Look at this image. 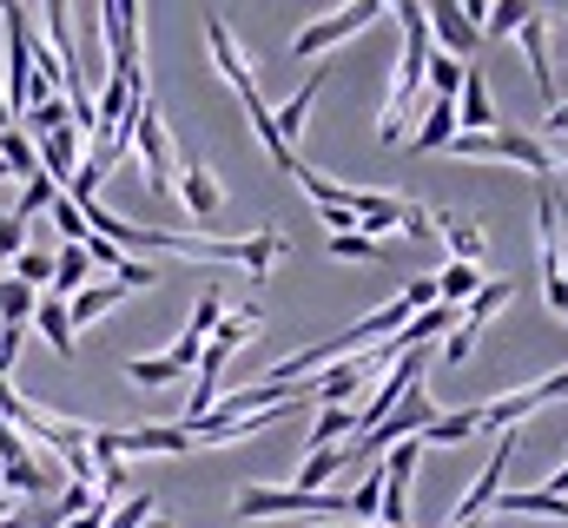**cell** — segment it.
<instances>
[{
	"label": "cell",
	"instance_id": "cell-1",
	"mask_svg": "<svg viewBox=\"0 0 568 528\" xmlns=\"http://www.w3.org/2000/svg\"><path fill=\"white\" fill-rule=\"evenodd\" d=\"M252 337H258V311H252V304L219 317V331H212V337H205V351H199V384H192V396H185V416H179V423H199V416L219 403V377H225L232 351H245Z\"/></svg>",
	"mask_w": 568,
	"mask_h": 528
},
{
	"label": "cell",
	"instance_id": "cell-2",
	"mask_svg": "<svg viewBox=\"0 0 568 528\" xmlns=\"http://www.w3.org/2000/svg\"><path fill=\"white\" fill-rule=\"evenodd\" d=\"M133 152H140V172H145V192L152 199H172V179H179V145H172V126L159 113V100L140 93L133 100Z\"/></svg>",
	"mask_w": 568,
	"mask_h": 528
},
{
	"label": "cell",
	"instance_id": "cell-3",
	"mask_svg": "<svg viewBox=\"0 0 568 528\" xmlns=\"http://www.w3.org/2000/svg\"><path fill=\"white\" fill-rule=\"evenodd\" d=\"M239 522H272V516H311V522H324V516H344V496H331V489H317V496H304V489H239Z\"/></svg>",
	"mask_w": 568,
	"mask_h": 528
},
{
	"label": "cell",
	"instance_id": "cell-4",
	"mask_svg": "<svg viewBox=\"0 0 568 528\" xmlns=\"http://www.w3.org/2000/svg\"><path fill=\"white\" fill-rule=\"evenodd\" d=\"M377 13H384L377 0H351V7H337V13H324V20H311V27H297V33H291V53H297V60H317V53H331L337 40L364 33Z\"/></svg>",
	"mask_w": 568,
	"mask_h": 528
},
{
	"label": "cell",
	"instance_id": "cell-5",
	"mask_svg": "<svg viewBox=\"0 0 568 528\" xmlns=\"http://www.w3.org/2000/svg\"><path fill=\"white\" fill-rule=\"evenodd\" d=\"M172 199L192 212V225H219V212H225V185H219V179H212V165H205V159H192V152H179Z\"/></svg>",
	"mask_w": 568,
	"mask_h": 528
},
{
	"label": "cell",
	"instance_id": "cell-6",
	"mask_svg": "<svg viewBox=\"0 0 568 528\" xmlns=\"http://www.w3.org/2000/svg\"><path fill=\"white\" fill-rule=\"evenodd\" d=\"M509 456H516V429H503V436H496V456L483 463V476L469 483V496L456 502V516H449V522H483V516L496 509V496H503V476H509Z\"/></svg>",
	"mask_w": 568,
	"mask_h": 528
},
{
	"label": "cell",
	"instance_id": "cell-7",
	"mask_svg": "<svg viewBox=\"0 0 568 528\" xmlns=\"http://www.w3.org/2000/svg\"><path fill=\"white\" fill-rule=\"evenodd\" d=\"M0 489H7V496H40V489H47V469H40L33 443H27L13 423H0Z\"/></svg>",
	"mask_w": 568,
	"mask_h": 528
},
{
	"label": "cell",
	"instance_id": "cell-8",
	"mask_svg": "<svg viewBox=\"0 0 568 528\" xmlns=\"http://www.w3.org/2000/svg\"><path fill=\"white\" fill-rule=\"evenodd\" d=\"M113 449H120V463H126V456H185V449H199V443H192L185 423H140V429H113Z\"/></svg>",
	"mask_w": 568,
	"mask_h": 528
},
{
	"label": "cell",
	"instance_id": "cell-9",
	"mask_svg": "<svg viewBox=\"0 0 568 528\" xmlns=\"http://www.w3.org/2000/svg\"><path fill=\"white\" fill-rule=\"evenodd\" d=\"M424 20H429L436 53H449V60H469V53L483 47V33L463 20V7H456V0H424Z\"/></svg>",
	"mask_w": 568,
	"mask_h": 528
},
{
	"label": "cell",
	"instance_id": "cell-10",
	"mask_svg": "<svg viewBox=\"0 0 568 528\" xmlns=\"http://www.w3.org/2000/svg\"><path fill=\"white\" fill-rule=\"evenodd\" d=\"M205 47H212V67H219V80H225L239 100H245V93H258V80H252V60H245V47L232 40V27H225L219 13L205 20Z\"/></svg>",
	"mask_w": 568,
	"mask_h": 528
},
{
	"label": "cell",
	"instance_id": "cell-11",
	"mask_svg": "<svg viewBox=\"0 0 568 528\" xmlns=\"http://www.w3.org/2000/svg\"><path fill=\"white\" fill-rule=\"evenodd\" d=\"M516 40H523V60H529L536 100H542V113H549V106H556V67H549V13H529V20L516 27Z\"/></svg>",
	"mask_w": 568,
	"mask_h": 528
},
{
	"label": "cell",
	"instance_id": "cell-12",
	"mask_svg": "<svg viewBox=\"0 0 568 528\" xmlns=\"http://www.w3.org/2000/svg\"><path fill=\"white\" fill-rule=\"evenodd\" d=\"M429 225H436V238L449 245V264H483L489 238H483V225H476L469 212H429Z\"/></svg>",
	"mask_w": 568,
	"mask_h": 528
},
{
	"label": "cell",
	"instance_id": "cell-13",
	"mask_svg": "<svg viewBox=\"0 0 568 528\" xmlns=\"http://www.w3.org/2000/svg\"><path fill=\"white\" fill-rule=\"evenodd\" d=\"M344 205H351V219H357L364 238H384V232H397V219H404V199H397V192H351V185H344Z\"/></svg>",
	"mask_w": 568,
	"mask_h": 528
},
{
	"label": "cell",
	"instance_id": "cell-14",
	"mask_svg": "<svg viewBox=\"0 0 568 528\" xmlns=\"http://www.w3.org/2000/svg\"><path fill=\"white\" fill-rule=\"evenodd\" d=\"M456 126L463 132H496V100H489V80L483 67H463V93H456Z\"/></svg>",
	"mask_w": 568,
	"mask_h": 528
},
{
	"label": "cell",
	"instance_id": "cell-15",
	"mask_svg": "<svg viewBox=\"0 0 568 528\" xmlns=\"http://www.w3.org/2000/svg\"><path fill=\"white\" fill-rule=\"evenodd\" d=\"M324 80H331V67H311V80L284 100L278 113H272V126H278V139L297 152V132H304V120H311V106H317V93H324Z\"/></svg>",
	"mask_w": 568,
	"mask_h": 528
},
{
	"label": "cell",
	"instance_id": "cell-16",
	"mask_svg": "<svg viewBox=\"0 0 568 528\" xmlns=\"http://www.w3.org/2000/svg\"><path fill=\"white\" fill-rule=\"evenodd\" d=\"M417 120H424V126L410 132V152H443V145H449V139H456V100H424V113H417Z\"/></svg>",
	"mask_w": 568,
	"mask_h": 528
},
{
	"label": "cell",
	"instance_id": "cell-17",
	"mask_svg": "<svg viewBox=\"0 0 568 528\" xmlns=\"http://www.w3.org/2000/svg\"><path fill=\"white\" fill-rule=\"evenodd\" d=\"M126 297H133V291H126L120 277H113V284H87V291H73V297H67V317H73V331H80V324H93V317L120 311Z\"/></svg>",
	"mask_w": 568,
	"mask_h": 528
},
{
	"label": "cell",
	"instance_id": "cell-18",
	"mask_svg": "<svg viewBox=\"0 0 568 528\" xmlns=\"http://www.w3.org/2000/svg\"><path fill=\"white\" fill-rule=\"evenodd\" d=\"M509 297H516V284H509V277H489V284H483V291H476V297H469V304L456 311V324H463L469 337H483V324H489V317H496V311H503Z\"/></svg>",
	"mask_w": 568,
	"mask_h": 528
},
{
	"label": "cell",
	"instance_id": "cell-19",
	"mask_svg": "<svg viewBox=\"0 0 568 528\" xmlns=\"http://www.w3.org/2000/svg\"><path fill=\"white\" fill-rule=\"evenodd\" d=\"M469 436H483V403H469V409H449V416H436L417 443H436V449H456V443H469Z\"/></svg>",
	"mask_w": 568,
	"mask_h": 528
},
{
	"label": "cell",
	"instance_id": "cell-20",
	"mask_svg": "<svg viewBox=\"0 0 568 528\" xmlns=\"http://www.w3.org/2000/svg\"><path fill=\"white\" fill-rule=\"evenodd\" d=\"M496 509L503 516H556V522H568V496H549V489H503Z\"/></svg>",
	"mask_w": 568,
	"mask_h": 528
},
{
	"label": "cell",
	"instance_id": "cell-21",
	"mask_svg": "<svg viewBox=\"0 0 568 528\" xmlns=\"http://www.w3.org/2000/svg\"><path fill=\"white\" fill-rule=\"evenodd\" d=\"M483 284H489V277H483V264H449V271H436V304L463 311V304H469Z\"/></svg>",
	"mask_w": 568,
	"mask_h": 528
},
{
	"label": "cell",
	"instance_id": "cell-22",
	"mask_svg": "<svg viewBox=\"0 0 568 528\" xmlns=\"http://www.w3.org/2000/svg\"><path fill=\"white\" fill-rule=\"evenodd\" d=\"M33 324H40V337L53 344V357H73V317H67V297H40V304H33Z\"/></svg>",
	"mask_w": 568,
	"mask_h": 528
},
{
	"label": "cell",
	"instance_id": "cell-23",
	"mask_svg": "<svg viewBox=\"0 0 568 528\" xmlns=\"http://www.w3.org/2000/svg\"><path fill=\"white\" fill-rule=\"evenodd\" d=\"M87 284H93L87 245H60V252H53V297H73V291H87Z\"/></svg>",
	"mask_w": 568,
	"mask_h": 528
},
{
	"label": "cell",
	"instance_id": "cell-24",
	"mask_svg": "<svg viewBox=\"0 0 568 528\" xmlns=\"http://www.w3.org/2000/svg\"><path fill=\"white\" fill-rule=\"evenodd\" d=\"M0 165H7V179H13V185H27V179L40 172V152H33V139H27L20 126L0 132Z\"/></svg>",
	"mask_w": 568,
	"mask_h": 528
},
{
	"label": "cell",
	"instance_id": "cell-25",
	"mask_svg": "<svg viewBox=\"0 0 568 528\" xmlns=\"http://www.w3.org/2000/svg\"><path fill=\"white\" fill-rule=\"evenodd\" d=\"M344 463H351V449H344V443H337V449H311V456H304V469H297V483H291V489H304V496H317V489H324V483H331V476H337V469H344Z\"/></svg>",
	"mask_w": 568,
	"mask_h": 528
},
{
	"label": "cell",
	"instance_id": "cell-26",
	"mask_svg": "<svg viewBox=\"0 0 568 528\" xmlns=\"http://www.w3.org/2000/svg\"><path fill=\"white\" fill-rule=\"evenodd\" d=\"M344 436H357V409H344V403L317 409V423H311V449H337Z\"/></svg>",
	"mask_w": 568,
	"mask_h": 528
},
{
	"label": "cell",
	"instance_id": "cell-27",
	"mask_svg": "<svg viewBox=\"0 0 568 528\" xmlns=\"http://www.w3.org/2000/svg\"><path fill=\"white\" fill-rule=\"evenodd\" d=\"M33 304H40V291H27L20 277H0V324L7 331H27L33 324Z\"/></svg>",
	"mask_w": 568,
	"mask_h": 528
},
{
	"label": "cell",
	"instance_id": "cell-28",
	"mask_svg": "<svg viewBox=\"0 0 568 528\" xmlns=\"http://www.w3.org/2000/svg\"><path fill=\"white\" fill-rule=\"evenodd\" d=\"M463 67H469V60H449V53H429V67H424V87H429V100H456V93H463Z\"/></svg>",
	"mask_w": 568,
	"mask_h": 528
},
{
	"label": "cell",
	"instance_id": "cell-29",
	"mask_svg": "<svg viewBox=\"0 0 568 528\" xmlns=\"http://www.w3.org/2000/svg\"><path fill=\"white\" fill-rule=\"evenodd\" d=\"M53 192H60V185H53L47 172H33V179L20 185V199H13V212H7V219H20V225H33V219H40V212L53 205Z\"/></svg>",
	"mask_w": 568,
	"mask_h": 528
},
{
	"label": "cell",
	"instance_id": "cell-30",
	"mask_svg": "<svg viewBox=\"0 0 568 528\" xmlns=\"http://www.w3.org/2000/svg\"><path fill=\"white\" fill-rule=\"evenodd\" d=\"M47 219L60 225V238H67V245H87V238H93V225H87V212H80V205H73L67 192H53V205H47Z\"/></svg>",
	"mask_w": 568,
	"mask_h": 528
},
{
	"label": "cell",
	"instance_id": "cell-31",
	"mask_svg": "<svg viewBox=\"0 0 568 528\" xmlns=\"http://www.w3.org/2000/svg\"><path fill=\"white\" fill-rule=\"evenodd\" d=\"M529 13H542V7H536V0H489V20H483V40H489V33H516V27H523Z\"/></svg>",
	"mask_w": 568,
	"mask_h": 528
},
{
	"label": "cell",
	"instance_id": "cell-32",
	"mask_svg": "<svg viewBox=\"0 0 568 528\" xmlns=\"http://www.w3.org/2000/svg\"><path fill=\"white\" fill-rule=\"evenodd\" d=\"M7 277H20L27 291H40V284H53V252H33V245H27V252L13 258V271H7Z\"/></svg>",
	"mask_w": 568,
	"mask_h": 528
},
{
	"label": "cell",
	"instance_id": "cell-33",
	"mask_svg": "<svg viewBox=\"0 0 568 528\" xmlns=\"http://www.w3.org/2000/svg\"><path fill=\"white\" fill-rule=\"evenodd\" d=\"M126 377H133V384H145V390H152V384H179L185 370H179L172 357H133V364H126Z\"/></svg>",
	"mask_w": 568,
	"mask_h": 528
},
{
	"label": "cell",
	"instance_id": "cell-34",
	"mask_svg": "<svg viewBox=\"0 0 568 528\" xmlns=\"http://www.w3.org/2000/svg\"><path fill=\"white\" fill-rule=\"evenodd\" d=\"M331 258H344V264H377L384 252H377V238H364V232H337V238H331Z\"/></svg>",
	"mask_w": 568,
	"mask_h": 528
},
{
	"label": "cell",
	"instance_id": "cell-35",
	"mask_svg": "<svg viewBox=\"0 0 568 528\" xmlns=\"http://www.w3.org/2000/svg\"><path fill=\"white\" fill-rule=\"evenodd\" d=\"M397 232H404V238H436V225H429V212L417 205V199H404V219H397Z\"/></svg>",
	"mask_w": 568,
	"mask_h": 528
},
{
	"label": "cell",
	"instance_id": "cell-36",
	"mask_svg": "<svg viewBox=\"0 0 568 528\" xmlns=\"http://www.w3.org/2000/svg\"><path fill=\"white\" fill-rule=\"evenodd\" d=\"M145 516H152V496H133V502H120V509L106 516V528H140Z\"/></svg>",
	"mask_w": 568,
	"mask_h": 528
},
{
	"label": "cell",
	"instance_id": "cell-37",
	"mask_svg": "<svg viewBox=\"0 0 568 528\" xmlns=\"http://www.w3.org/2000/svg\"><path fill=\"white\" fill-rule=\"evenodd\" d=\"M20 252H27V225H20V219H0V258L13 264Z\"/></svg>",
	"mask_w": 568,
	"mask_h": 528
},
{
	"label": "cell",
	"instance_id": "cell-38",
	"mask_svg": "<svg viewBox=\"0 0 568 528\" xmlns=\"http://www.w3.org/2000/svg\"><path fill=\"white\" fill-rule=\"evenodd\" d=\"M469 351H476V337H469V331L456 324V331L443 337V364H469Z\"/></svg>",
	"mask_w": 568,
	"mask_h": 528
},
{
	"label": "cell",
	"instance_id": "cell-39",
	"mask_svg": "<svg viewBox=\"0 0 568 528\" xmlns=\"http://www.w3.org/2000/svg\"><path fill=\"white\" fill-rule=\"evenodd\" d=\"M404 304H410V311H429V304H436V277H410V284H404Z\"/></svg>",
	"mask_w": 568,
	"mask_h": 528
},
{
	"label": "cell",
	"instance_id": "cell-40",
	"mask_svg": "<svg viewBox=\"0 0 568 528\" xmlns=\"http://www.w3.org/2000/svg\"><path fill=\"white\" fill-rule=\"evenodd\" d=\"M542 489H549V496H568V463L556 469V476H549V483H542Z\"/></svg>",
	"mask_w": 568,
	"mask_h": 528
},
{
	"label": "cell",
	"instance_id": "cell-41",
	"mask_svg": "<svg viewBox=\"0 0 568 528\" xmlns=\"http://www.w3.org/2000/svg\"><path fill=\"white\" fill-rule=\"evenodd\" d=\"M140 528H172V522H165V516H145V522Z\"/></svg>",
	"mask_w": 568,
	"mask_h": 528
},
{
	"label": "cell",
	"instance_id": "cell-42",
	"mask_svg": "<svg viewBox=\"0 0 568 528\" xmlns=\"http://www.w3.org/2000/svg\"><path fill=\"white\" fill-rule=\"evenodd\" d=\"M7 126H13V120H7V100H0V132H7Z\"/></svg>",
	"mask_w": 568,
	"mask_h": 528
},
{
	"label": "cell",
	"instance_id": "cell-43",
	"mask_svg": "<svg viewBox=\"0 0 568 528\" xmlns=\"http://www.w3.org/2000/svg\"><path fill=\"white\" fill-rule=\"evenodd\" d=\"M0 528H27V522H20V516H7V522H0Z\"/></svg>",
	"mask_w": 568,
	"mask_h": 528
},
{
	"label": "cell",
	"instance_id": "cell-44",
	"mask_svg": "<svg viewBox=\"0 0 568 528\" xmlns=\"http://www.w3.org/2000/svg\"><path fill=\"white\" fill-rule=\"evenodd\" d=\"M311 528H344V522H311Z\"/></svg>",
	"mask_w": 568,
	"mask_h": 528
},
{
	"label": "cell",
	"instance_id": "cell-45",
	"mask_svg": "<svg viewBox=\"0 0 568 528\" xmlns=\"http://www.w3.org/2000/svg\"><path fill=\"white\" fill-rule=\"evenodd\" d=\"M0 185H13V179H7V165H0Z\"/></svg>",
	"mask_w": 568,
	"mask_h": 528
},
{
	"label": "cell",
	"instance_id": "cell-46",
	"mask_svg": "<svg viewBox=\"0 0 568 528\" xmlns=\"http://www.w3.org/2000/svg\"><path fill=\"white\" fill-rule=\"evenodd\" d=\"M364 528H384V522H364Z\"/></svg>",
	"mask_w": 568,
	"mask_h": 528
}]
</instances>
